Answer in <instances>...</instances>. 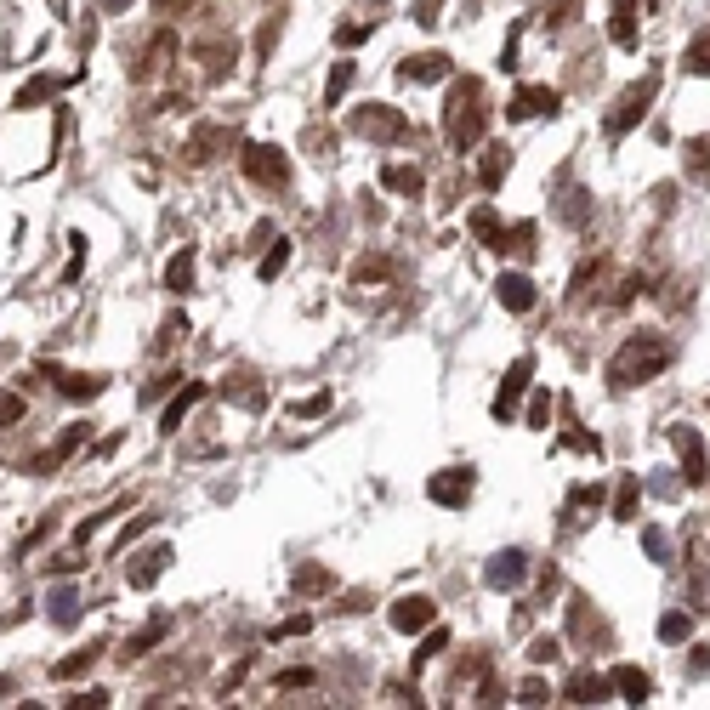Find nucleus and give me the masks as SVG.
Returning a JSON list of instances; mask_svg holds the SVG:
<instances>
[{
  "mask_svg": "<svg viewBox=\"0 0 710 710\" xmlns=\"http://www.w3.org/2000/svg\"><path fill=\"white\" fill-rule=\"evenodd\" d=\"M676 347L665 336H654V330H642V336H631L620 347V353L608 358V387H642V381H654L659 370H671Z\"/></svg>",
  "mask_w": 710,
  "mask_h": 710,
  "instance_id": "obj_1",
  "label": "nucleus"
},
{
  "mask_svg": "<svg viewBox=\"0 0 710 710\" xmlns=\"http://www.w3.org/2000/svg\"><path fill=\"white\" fill-rule=\"evenodd\" d=\"M472 97H478V86L466 80V103H461V108L449 103V120H444V131H449V142H455V154H472V148L483 142V131H489V108H478Z\"/></svg>",
  "mask_w": 710,
  "mask_h": 710,
  "instance_id": "obj_2",
  "label": "nucleus"
},
{
  "mask_svg": "<svg viewBox=\"0 0 710 710\" xmlns=\"http://www.w3.org/2000/svg\"><path fill=\"white\" fill-rule=\"evenodd\" d=\"M353 137H364V142H404V137H409L404 108H392V103H364V108H353Z\"/></svg>",
  "mask_w": 710,
  "mask_h": 710,
  "instance_id": "obj_3",
  "label": "nucleus"
},
{
  "mask_svg": "<svg viewBox=\"0 0 710 710\" xmlns=\"http://www.w3.org/2000/svg\"><path fill=\"white\" fill-rule=\"evenodd\" d=\"M250 182H262V188H284L290 182V160H284V148L273 142H245V154H239Z\"/></svg>",
  "mask_w": 710,
  "mask_h": 710,
  "instance_id": "obj_4",
  "label": "nucleus"
},
{
  "mask_svg": "<svg viewBox=\"0 0 710 710\" xmlns=\"http://www.w3.org/2000/svg\"><path fill=\"white\" fill-rule=\"evenodd\" d=\"M654 91H659V74H642L637 86H631V91L620 97V103H614V114H608V137H625V131H631V125H637L642 114H648Z\"/></svg>",
  "mask_w": 710,
  "mask_h": 710,
  "instance_id": "obj_5",
  "label": "nucleus"
},
{
  "mask_svg": "<svg viewBox=\"0 0 710 710\" xmlns=\"http://www.w3.org/2000/svg\"><path fill=\"white\" fill-rule=\"evenodd\" d=\"M529 580V557L517 546H506V551H495L489 557V568H483V586H495V591H517Z\"/></svg>",
  "mask_w": 710,
  "mask_h": 710,
  "instance_id": "obj_6",
  "label": "nucleus"
},
{
  "mask_svg": "<svg viewBox=\"0 0 710 710\" xmlns=\"http://www.w3.org/2000/svg\"><path fill=\"white\" fill-rule=\"evenodd\" d=\"M387 620H392V631L415 637V631H432V625H438V603H432V597H398Z\"/></svg>",
  "mask_w": 710,
  "mask_h": 710,
  "instance_id": "obj_7",
  "label": "nucleus"
},
{
  "mask_svg": "<svg viewBox=\"0 0 710 710\" xmlns=\"http://www.w3.org/2000/svg\"><path fill=\"white\" fill-rule=\"evenodd\" d=\"M444 74H449L444 52H421V57H404V63H398V80H404V86H438Z\"/></svg>",
  "mask_w": 710,
  "mask_h": 710,
  "instance_id": "obj_8",
  "label": "nucleus"
},
{
  "mask_svg": "<svg viewBox=\"0 0 710 710\" xmlns=\"http://www.w3.org/2000/svg\"><path fill=\"white\" fill-rule=\"evenodd\" d=\"M557 108H563V97H557L551 86H523L512 97V108H506V114H512V120H534V114H546V120H551Z\"/></svg>",
  "mask_w": 710,
  "mask_h": 710,
  "instance_id": "obj_9",
  "label": "nucleus"
},
{
  "mask_svg": "<svg viewBox=\"0 0 710 710\" xmlns=\"http://www.w3.org/2000/svg\"><path fill=\"white\" fill-rule=\"evenodd\" d=\"M426 495L438 500V506H466V500H472V472H466V466H455V472H438V478L426 483Z\"/></svg>",
  "mask_w": 710,
  "mask_h": 710,
  "instance_id": "obj_10",
  "label": "nucleus"
},
{
  "mask_svg": "<svg viewBox=\"0 0 710 710\" xmlns=\"http://www.w3.org/2000/svg\"><path fill=\"white\" fill-rule=\"evenodd\" d=\"M529 375H534V358H512V370H506V381H500V392H495V415H500V421L517 409V398H523V387H529Z\"/></svg>",
  "mask_w": 710,
  "mask_h": 710,
  "instance_id": "obj_11",
  "label": "nucleus"
},
{
  "mask_svg": "<svg viewBox=\"0 0 710 710\" xmlns=\"http://www.w3.org/2000/svg\"><path fill=\"white\" fill-rule=\"evenodd\" d=\"M495 296H500L506 313H529V307H534V279H529V273H500Z\"/></svg>",
  "mask_w": 710,
  "mask_h": 710,
  "instance_id": "obj_12",
  "label": "nucleus"
},
{
  "mask_svg": "<svg viewBox=\"0 0 710 710\" xmlns=\"http://www.w3.org/2000/svg\"><path fill=\"white\" fill-rule=\"evenodd\" d=\"M676 449H682V478L688 483H705V438L693 432V426H676Z\"/></svg>",
  "mask_w": 710,
  "mask_h": 710,
  "instance_id": "obj_13",
  "label": "nucleus"
},
{
  "mask_svg": "<svg viewBox=\"0 0 710 710\" xmlns=\"http://www.w3.org/2000/svg\"><path fill=\"white\" fill-rule=\"evenodd\" d=\"M171 57H177V35L165 29V35H154V40H148V52H142L137 74H142V80H160V74L171 69Z\"/></svg>",
  "mask_w": 710,
  "mask_h": 710,
  "instance_id": "obj_14",
  "label": "nucleus"
},
{
  "mask_svg": "<svg viewBox=\"0 0 710 710\" xmlns=\"http://www.w3.org/2000/svg\"><path fill=\"white\" fill-rule=\"evenodd\" d=\"M637 0H614V23H608V35H614V46H625V52H637Z\"/></svg>",
  "mask_w": 710,
  "mask_h": 710,
  "instance_id": "obj_15",
  "label": "nucleus"
},
{
  "mask_svg": "<svg viewBox=\"0 0 710 710\" xmlns=\"http://www.w3.org/2000/svg\"><path fill=\"white\" fill-rule=\"evenodd\" d=\"M165 568H171V546H154L148 557H137V563H131V586L148 591V586H154V580L165 574Z\"/></svg>",
  "mask_w": 710,
  "mask_h": 710,
  "instance_id": "obj_16",
  "label": "nucleus"
},
{
  "mask_svg": "<svg viewBox=\"0 0 710 710\" xmlns=\"http://www.w3.org/2000/svg\"><path fill=\"white\" fill-rule=\"evenodd\" d=\"M614 688L625 693V705H648V693H654V682H648V671H637V665H620V671L608 676Z\"/></svg>",
  "mask_w": 710,
  "mask_h": 710,
  "instance_id": "obj_17",
  "label": "nucleus"
},
{
  "mask_svg": "<svg viewBox=\"0 0 710 710\" xmlns=\"http://www.w3.org/2000/svg\"><path fill=\"white\" fill-rule=\"evenodd\" d=\"M608 688H614L608 676H591V671H580L574 682H568V705H603V699H608Z\"/></svg>",
  "mask_w": 710,
  "mask_h": 710,
  "instance_id": "obj_18",
  "label": "nucleus"
},
{
  "mask_svg": "<svg viewBox=\"0 0 710 710\" xmlns=\"http://www.w3.org/2000/svg\"><path fill=\"white\" fill-rule=\"evenodd\" d=\"M80 444H86V426H63V438H57V444L46 449V455H40L35 466H40V472H57V466L69 461V455H74Z\"/></svg>",
  "mask_w": 710,
  "mask_h": 710,
  "instance_id": "obj_19",
  "label": "nucleus"
},
{
  "mask_svg": "<svg viewBox=\"0 0 710 710\" xmlns=\"http://www.w3.org/2000/svg\"><path fill=\"white\" fill-rule=\"evenodd\" d=\"M199 398H205V381H188V387H182V398H171V404H165V415H160V432H177V426H182V415H188V409H194Z\"/></svg>",
  "mask_w": 710,
  "mask_h": 710,
  "instance_id": "obj_20",
  "label": "nucleus"
},
{
  "mask_svg": "<svg viewBox=\"0 0 710 710\" xmlns=\"http://www.w3.org/2000/svg\"><path fill=\"white\" fill-rule=\"evenodd\" d=\"M381 188H392V194H404V199H415L426 188V177L415 171V165H387L381 171Z\"/></svg>",
  "mask_w": 710,
  "mask_h": 710,
  "instance_id": "obj_21",
  "label": "nucleus"
},
{
  "mask_svg": "<svg viewBox=\"0 0 710 710\" xmlns=\"http://www.w3.org/2000/svg\"><path fill=\"white\" fill-rule=\"evenodd\" d=\"M165 637H171V620H165V614H160V620H154V625H142L137 637L125 642V659H142V654H148V648H160Z\"/></svg>",
  "mask_w": 710,
  "mask_h": 710,
  "instance_id": "obj_22",
  "label": "nucleus"
},
{
  "mask_svg": "<svg viewBox=\"0 0 710 710\" xmlns=\"http://www.w3.org/2000/svg\"><path fill=\"white\" fill-rule=\"evenodd\" d=\"M165 290H194V250H177L171 256V267H165Z\"/></svg>",
  "mask_w": 710,
  "mask_h": 710,
  "instance_id": "obj_23",
  "label": "nucleus"
},
{
  "mask_svg": "<svg viewBox=\"0 0 710 710\" xmlns=\"http://www.w3.org/2000/svg\"><path fill=\"white\" fill-rule=\"evenodd\" d=\"M506 171H512V154H506V148H489V154H483V165H478V182H483V188H500V177H506Z\"/></svg>",
  "mask_w": 710,
  "mask_h": 710,
  "instance_id": "obj_24",
  "label": "nucleus"
},
{
  "mask_svg": "<svg viewBox=\"0 0 710 710\" xmlns=\"http://www.w3.org/2000/svg\"><path fill=\"white\" fill-rule=\"evenodd\" d=\"M91 665H97V648H74L69 659H57V665H52V676H57V682H69V676L91 671Z\"/></svg>",
  "mask_w": 710,
  "mask_h": 710,
  "instance_id": "obj_25",
  "label": "nucleus"
},
{
  "mask_svg": "<svg viewBox=\"0 0 710 710\" xmlns=\"http://www.w3.org/2000/svg\"><path fill=\"white\" fill-rule=\"evenodd\" d=\"M637 506H642V489H637V478H625L620 495H614V517H620V523H637Z\"/></svg>",
  "mask_w": 710,
  "mask_h": 710,
  "instance_id": "obj_26",
  "label": "nucleus"
},
{
  "mask_svg": "<svg viewBox=\"0 0 710 710\" xmlns=\"http://www.w3.org/2000/svg\"><path fill=\"white\" fill-rule=\"evenodd\" d=\"M688 637H693V620L682 614V608H671V614L659 620V642H671L676 648V642H688Z\"/></svg>",
  "mask_w": 710,
  "mask_h": 710,
  "instance_id": "obj_27",
  "label": "nucleus"
},
{
  "mask_svg": "<svg viewBox=\"0 0 710 710\" xmlns=\"http://www.w3.org/2000/svg\"><path fill=\"white\" fill-rule=\"evenodd\" d=\"M347 86H353V63H336V69H330V86H324V108H341Z\"/></svg>",
  "mask_w": 710,
  "mask_h": 710,
  "instance_id": "obj_28",
  "label": "nucleus"
},
{
  "mask_svg": "<svg viewBox=\"0 0 710 710\" xmlns=\"http://www.w3.org/2000/svg\"><path fill=\"white\" fill-rule=\"evenodd\" d=\"M52 91H57V80H46V74H35V80H29V86H23L18 97H12V108H35V103H46Z\"/></svg>",
  "mask_w": 710,
  "mask_h": 710,
  "instance_id": "obj_29",
  "label": "nucleus"
},
{
  "mask_svg": "<svg viewBox=\"0 0 710 710\" xmlns=\"http://www.w3.org/2000/svg\"><path fill=\"white\" fill-rule=\"evenodd\" d=\"M296 591H336L330 568H296Z\"/></svg>",
  "mask_w": 710,
  "mask_h": 710,
  "instance_id": "obj_30",
  "label": "nucleus"
},
{
  "mask_svg": "<svg viewBox=\"0 0 710 710\" xmlns=\"http://www.w3.org/2000/svg\"><path fill=\"white\" fill-rule=\"evenodd\" d=\"M216 142H222V131H216V125L194 131V142H188V160H194V165H205V160H211V148H216Z\"/></svg>",
  "mask_w": 710,
  "mask_h": 710,
  "instance_id": "obj_31",
  "label": "nucleus"
},
{
  "mask_svg": "<svg viewBox=\"0 0 710 710\" xmlns=\"http://www.w3.org/2000/svg\"><path fill=\"white\" fill-rule=\"evenodd\" d=\"M284 262H290V245H284V239H273V250L262 256V267H256V273H262V279L273 284V279L284 273Z\"/></svg>",
  "mask_w": 710,
  "mask_h": 710,
  "instance_id": "obj_32",
  "label": "nucleus"
},
{
  "mask_svg": "<svg viewBox=\"0 0 710 710\" xmlns=\"http://www.w3.org/2000/svg\"><path fill=\"white\" fill-rule=\"evenodd\" d=\"M63 392H69V398H97V392H103V375H63Z\"/></svg>",
  "mask_w": 710,
  "mask_h": 710,
  "instance_id": "obj_33",
  "label": "nucleus"
},
{
  "mask_svg": "<svg viewBox=\"0 0 710 710\" xmlns=\"http://www.w3.org/2000/svg\"><path fill=\"white\" fill-rule=\"evenodd\" d=\"M52 620H57V625H74V620H80V597H74V591H57V597H52Z\"/></svg>",
  "mask_w": 710,
  "mask_h": 710,
  "instance_id": "obj_34",
  "label": "nucleus"
},
{
  "mask_svg": "<svg viewBox=\"0 0 710 710\" xmlns=\"http://www.w3.org/2000/svg\"><path fill=\"white\" fill-rule=\"evenodd\" d=\"M472 233H478V239H489V245H495V239H500V216L489 211V205H483V211H472Z\"/></svg>",
  "mask_w": 710,
  "mask_h": 710,
  "instance_id": "obj_35",
  "label": "nucleus"
},
{
  "mask_svg": "<svg viewBox=\"0 0 710 710\" xmlns=\"http://www.w3.org/2000/svg\"><path fill=\"white\" fill-rule=\"evenodd\" d=\"M364 40H370V23H341V29H336L341 52H353V46H364Z\"/></svg>",
  "mask_w": 710,
  "mask_h": 710,
  "instance_id": "obj_36",
  "label": "nucleus"
},
{
  "mask_svg": "<svg viewBox=\"0 0 710 710\" xmlns=\"http://www.w3.org/2000/svg\"><path fill=\"white\" fill-rule=\"evenodd\" d=\"M546 699H551V688L540 682V676H529V682L517 688V705H546Z\"/></svg>",
  "mask_w": 710,
  "mask_h": 710,
  "instance_id": "obj_37",
  "label": "nucleus"
},
{
  "mask_svg": "<svg viewBox=\"0 0 710 710\" xmlns=\"http://www.w3.org/2000/svg\"><path fill=\"white\" fill-rule=\"evenodd\" d=\"M688 69H693V74H710V35H699V40L688 46Z\"/></svg>",
  "mask_w": 710,
  "mask_h": 710,
  "instance_id": "obj_38",
  "label": "nucleus"
},
{
  "mask_svg": "<svg viewBox=\"0 0 710 710\" xmlns=\"http://www.w3.org/2000/svg\"><path fill=\"white\" fill-rule=\"evenodd\" d=\"M642 546H648V557H654V563H665V557H671V540H665V529H642Z\"/></svg>",
  "mask_w": 710,
  "mask_h": 710,
  "instance_id": "obj_39",
  "label": "nucleus"
},
{
  "mask_svg": "<svg viewBox=\"0 0 710 710\" xmlns=\"http://www.w3.org/2000/svg\"><path fill=\"white\" fill-rule=\"evenodd\" d=\"M546 421H551V392H534V398H529V426L546 432Z\"/></svg>",
  "mask_w": 710,
  "mask_h": 710,
  "instance_id": "obj_40",
  "label": "nucleus"
},
{
  "mask_svg": "<svg viewBox=\"0 0 710 710\" xmlns=\"http://www.w3.org/2000/svg\"><path fill=\"white\" fill-rule=\"evenodd\" d=\"M557 659V637H534L529 642V665H551Z\"/></svg>",
  "mask_w": 710,
  "mask_h": 710,
  "instance_id": "obj_41",
  "label": "nucleus"
},
{
  "mask_svg": "<svg viewBox=\"0 0 710 710\" xmlns=\"http://www.w3.org/2000/svg\"><path fill=\"white\" fill-rule=\"evenodd\" d=\"M563 449H580V455H603V438H591V432H568Z\"/></svg>",
  "mask_w": 710,
  "mask_h": 710,
  "instance_id": "obj_42",
  "label": "nucleus"
},
{
  "mask_svg": "<svg viewBox=\"0 0 710 710\" xmlns=\"http://www.w3.org/2000/svg\"><path fill=\"white\" fill-rule=\"evenodd\" d=\"M324 409H330V392H319V398H302V404H290V415L313 421V415H324Z\"/></svg>",
  "mask_w": 710,
  "mask_h": 710,
  "instance_id": "obj_43",
  "label": "nucleus"
},
{
  "mask_svg": "<svg viewBox=\"0 0 710 710\" xmlns=\"http://www.w3.org/2000/svg\"><path fill=\"white\" fill-rule=\"evenodd\" d=\"M438 12H444V0H415V12H409V18L421 23V29H432V23H438Z\"/></svg>",
  "mask_w": 710,
  "mask_h": 710,
  "instance_id": "obj_44",
  "label": "nucleus"
},
{
  "mask_svg": "<svg viewBox=\"0 0 710 710\" xmlns=\"http://www.w3.org/2000/svg\"><path fill=\"white\" fill-rule=\"evenodd\" d=\"M97 705H108V693H103V688H86V693H69V710H97Z\"/></svg>",
  "mask_w": 710,
  "mask_h": 710,
  "instance_id": "obj_45",
  "label": "nucleus"
},
{
  "mask_svg": "<svg viewBox=\"0 0 710 710\" xmlns=\"http://www.w3.org/2000/svg\"><path fill=\"white\" fill-rule=\"evenodd\" d=\"M387 273H392L387 262H358V267H353V279H358V284H375V279H387Z\"/></svg>",
  "mask_w": 710,
  "mask_h": 710,
  "instance_id": "obj_46",
  "label": "nucleus"
},
{
  "mask_svg": "<svg viewBox=\"0 0 710 710\" xmlns=\"http://www.w3.org/2000/svg\"><path fill=\"white\" fill-rule=\"evenodd\" d=\"M114 512H97V517H86V523H80V529H74V540H80V546H91V534H103V523Z\"/></svg>",
  "mask_w": 710,
  "mask_h": 710,
  "instance_id": "obj_47",
  "label": "nucleus"
},
{
  "mask_svg": "<svg viewBox=\"0 0 710 710\" xmlns=\"http://www.w3.org/2000/svg\"><path fill=\"white\" fill-rule=\"evenodd\" d=\"M444 642H449L444 631H432V637L421 642V654H415V665H426V659H438V654H444Z\"/></svg>",
  "mask_w": 710,
  "mask_h": 710,
  "instance_id": "obj_48",
  "label": "nucleus"
},
{
  "mask_svg": "<svg viewBox=\"0 0 710 710\" xmlns=\"http://www.w3.org/2000/svg\"><path fill=\"white\" fill-rule=\"evenodd\" d=\"M307 625H313V620H307V614H296V620H284L279 631H273V642H284V637H302Z\"/></svg>",
  "mask_w": 710,
  "mask_h": 710,
  "instance_id": "obj_49",
  "label": "nucleus"
},
{
  "mask_svg": "<svg viewBox=\"0 0 710 710\" xmlns=\"http://www.w3.org/2000/svg\"><path fill=\"white\" fill-rule=\"evenodd\" d=\"M23 421V398H0V426Z\"/></svg>",
  "mask_w": 710,
  "mask_h": 710,
  "instance_id": "obj_50",
  "label": "nucleus"
},
{
  "mask_svg": "<svg viewBox=\"0 0 710 710\" xmlns=\"http://www.w3.org/2000/svg\"><path fill=\"white\" fill-rule=\"evenodd\" d=\"M307 682H313V671H284L279 676V688H307Z\"/></svg>",
  "mask_w": 710,
  "mask_h": 710,
  "instance_id": "obj_51",
  "label": "nucleus"
},
{
  "mask_svg": "<svg viewBox=\"0 0 710 710\" xmlns=\"http://www.w3.org/2000/svg\"><path fill=\"white\" fill-rule=\"evenodd\" d=\"M693 603H699V608L710 603V574H699V580H693Z\"/></svg>",
  "mask_w": 710,
  "mask_h": 710,
  "instance_id": "obj_52",
  "label": "nucleus"
},
{
  "mask_svg": "<svg viewBox=\"0 0 710 710\" xmlns=\"http://www.w3.org/2000/svg\"><path fill=\"white\" fill-rule=\"evenodd\" d=\"M693 671H699V676L710 671V648H699V659H693Z\"/></svg>",
  "mask_w": 710,
  "mask_h": 710,
  "instance_id": "obj_53",
  "label": "nucleus"
},
{
  "mask_svg": "<svg viewBox=\"0 0 710 710\" xmlns=\"http://www.w3.org/2000/svg\"><path fill=\"white\" fill-rule=\"evenodd\" d=\"M108 12H125V6H137V0H103Z\"/></svg>",
  "mask_w": 710,
  "mask_h": 710,
  "instance_id": "obj_54",
  "label": "nucleus"
},
{
  "mask_svg": "<svg viewBox=\"0 0 710 710\" xmlns=\"http://www.w3.org/2000/svg\"><path fill=\"white\" fill-rule=\"evenodd\" d=\"M57 6H69V0H57Z\"/></svg>",
  "mask_w": 710,
  "mask_h": 710,
  "instance_id": "obj_55",
  "label": "nucleus"
},
{
  "mask_svg": "<svg viewBox=\"0 0 710 710\" xmlns=\"http://www.w3.org/2000/svg\"><path fill=\"white\" fill-rule=\"evenodd\" d=\"M0 693H6V682H0Z\"/></svg>",
  "mask_w": 710,
  "mask_h": 710,
  "instance_id": "obj_56",
  "label": "nucleus"
}]
</instances>
